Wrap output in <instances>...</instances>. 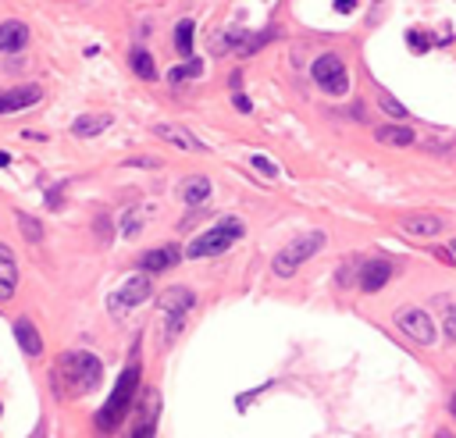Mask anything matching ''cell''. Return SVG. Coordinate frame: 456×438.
Segmentation results:
<instances>
[{
    "mask_svg": "<svg viewBox=\"0 0 456 438\" xmlns=\"http://www.w3.org/2000/svg\"><path fill=\"white\" fill-rule=\"evenodd\" d=\"M54 381H65L68 392H93L100 381H104V363L93 356V353H82V349H72L61 356V363L54 367Z\"/></svg>",
    "mask_w": 456,
    "mask_h": 438,
    "instance_id": "obj_1",
    "label": "cell"
},
{
    "mask_svg": "<svg viewBox=\"0 0 456 438\" xmlns=\"http://www.w3.org/2000/svg\"><path fill=\"white\" fill-rule=\"evenodd\" d=\"M139 378H143L139 363H129V367L118 374V381H114V392L107 395L104 410L97 413V427H100V431H111V427H114V424H121V417L132 410V403H136V392H139Z\"/></svg>",
    "mask_w": 456,
    "mask_h": 438,
    "instance_id": "obj_2",
    "label": "cell"
},
{
    "mask_svg": "<svg viewBox=\"0 0 456 438\" xmlns=\"http://www.w3.org/2000/svg\"><path fill=\"white\" fill-rule=\"evenodd\" d=\"M243 232H246V225L239 221V217H221L214 229L200 232V236L185 246V257H192V261L217 257V253H224V250H232V246L243 239Z\"/></svg>",
    "mask_w": 456,
    "mask_h": 438,
    "instance_id": "obj_3",
    "label": "cell"
},
{
    "mask_svg": "<svg viewBox=\"0 0 456 438\" xmlns=\"http://www.w3.org/2000/svg\"><path fill=\"white\" fill-rule=\"evenodd\" d=\"M325 250V232H307V236H300V239H293L286 250H278V257H275V275L278 278H289L300 264H307L314 253H321Z\"/></svg>",
    "mask_w": 456,
    "mask_h": 438,
    "instance_id": "obj_4",
    "label": "cell"
},
{
    "mask_svg": "<svg viewBox=\"0 0 456 438\" xmlns=\"http://www.w3.org/2000/svg\"><path fill=\"white\" fill-rule=\"evenodd\" d=\"M310 75L314 82L328 93V97H346L349 93V68L339 54H321L314 65H310Z\"/></svg>",
    "mask_w": 456,
    "mask_h": 438,
    "instance_id": "obj_5",
    "label": "cell"
},
{
    "mask_svg": "<svg viewBox=\"0 0 456 438\" xmlns=\"http://www.w3.org/2000/svg\"><path fill=\"white\" fill-rule=\"evenodd\" d=\"M192 307H196V296H192V289H185V285H175V289H168L164 292V300H161V310H164V339L171 342L178 332H182V324H185V317L192 314Z\"/></svg>",
    "mask_w": 456,
    "mask_h": 438,
    "instance_id": "obj_6",
    "label": "cell"
},
{
    "mask_svg": "<svg viewBox=\"0 0 456 438\" xmlns=\"http://www.w3.org/2000/svg\"><path fill=\"white\" fill-rule=\"evenodd\" d=\"M396 328H399L406 339H413L417 346H431V342L438 339L435 321H431L420 307H403V310L396 314Z\"/></svg>",
    "mask_w": 456,
    "mask_h": 438,
    "instance_id": "obj_7",
    "label": "cell"
},
{
    "mask_svg": "<svg viewBox=\"0 0 456 438\" xmlns=\"http://www.w3.org/2000/svg\"><path fill=\"white\" fill-rule=\"evenodd\" d=\"M43 100V89L40 86H15V89H0V114H15V111H26L33 104Z\"/></svg>",
    "mask_w": 456,
    "mask_h": 438,
    "instance_id": "obj_8",
    "label": "cell"
},
{
    "mask_svg": "<svg viewBox=\"0 0 456 438\" xmlns=\"http://www.w3.org/2000/svg\"><path fill=\"white\" fill-rule=\"evenodd\" d=\"M29 26L18 22V18H8L0 22V54H22L29 47Z\"/></svg>",
    "mask_w": 456,
    "mask_h": 438,
    "instance_id": "obj_9",
    "label": "cell"
},
{
    "mask_svg": "<svg viewBox=\"0 0 456 438\" xmlns=\"http://www.w3.org/2000/svg\"><path fill=\"white\" fill-rule=\"evenodd\" d=\"M178 261H182V250L171 243V246H157V250H146V253L139 257V268H143V275H161V271L175 268Z\"/></svg>",
    "mask_w": 456,
    "mask_h": 438,
    "instance_id": "obj_10",
    "label": "cell"
},
{
    "mask_svg": "<svg viewBox=\"0 0 456 438\" xmlns=\"http://www.w3.org/2000/svg\"><path fill=\"white\" fill-rule=\"evenodd\" d=\"M153 132L164 139V143H171V146H178V150H185V153H203L207 146L200 143V136H192L189 128H182V125H153Z\"/></svg>",
    "mask_w": 456,
    "mask_h": 438,
    "instance_id": "obj_11",
    "label": "cell"
},
{
    "mask_svg": "<svg viewBox=\"0 0 456 438\" xmlns=\"http://www.w3.org/2000/svg\"><path fill=\"white\" fill-rule=\"evenodd\" d=\"M143 300H150V278H146V275H136V278H129V282L121 285V292L111 300V307L125 310V307H139Z\"/></svg>",
    "mask_w": 456,
    "mask_h": 438,
    "instance_id": "obj_12",
    "label": "cell"
},
{
    "mask_svg": "<svg viewBox=\"0 0 456 438\" xmlns=\"http://www.w3.org/2000/svg\"><path fill=\"white\" fill-rule=\"evenodd\" d=\"M146 413H139L136 417V424L129 427V434L125 438H153V431H157V417H161V399H157V392H150L146 395V406H143Z\"/></svg>",
    "mask_w": 456,
    "mask_h": 438,
    "instance_id": "obj_13",
    "label": "cell"
},
{
    "mask_svg": "<svg viewBox=\"0 0 456 438\" xmlns=\"http://www.w3.org/2000/svg\"><path fill=\"white\" fill-rule=\"evenodd\" d=\"M18 289V261L11 253V246L0 243V300H11Z\"/></svg>",
    "mask_w": 456,
    "mask_h": 438,
    "instance_id": "obj_14",
    "label": "cell"
},
{
    "mask_svg": "<svg viewBox=\"0 0 456 438\" xmlns=\"http://www.w3.org/2000/svg\"><path fill=\"white\" fill-rule=\"evenodd\" d=\"M442 217H435V214H413V217H406L403 221V232L406 236H413V239H435L438 232H442Z\"/></svg>",
    "mask_w": 456,
    "mask_h": 438,
    "instance_id": "obj_15",
    "label": "cell"
},
{
    "mask_svg": "<svg viewBox=\"0 0 456 438\" xmlns=\"http://www.w3.org/2000/svg\"><path fill=\"white\" fill-rule=\"evenodd\" d=\"M389 278H392V264H389V261H367V264L360 268V289H364V292L385 289Z\"/></svg>",
    "mask_w": 456,
    "mask_h": 438,
    "instance_id": "obj_16",
    "label": "cell"
},
{
    "mask_svg": "<svg viewBox=\"0 0 456 438\" xmlns=\"http://www.w3.org/2000/svg\"><path fill=\"white\" fill-rule=\"evenodd\" d=\"M15 339H18V346H22L26 356H40L43 353V339H40V332H36V324L29 317H18L15 321Z\"/></svg>",
    "mask_w": 456,
    "mask_h": 438,
    "instance_id": "obj_17",
    "label": "cell"
},
{
    "mask_svg": "<svg viewBox=\"0 0 456 438\" xmlns=\"http://www.w3.org/2000/svg\"><path fill=\"white\" fill-rule=\"evenodd\" d=\"M182 199H185V207H203V203L210 199V178H203V175L185 178V185H182Z\"/></svg>",
    "mask_w": 456,
    "mask_h": 438,
    "instance_id": "obj_18",
    "label": "cell"
},
{
    "mask_svg": "<svg viewBox=\"0 0 456 438\" xmlns=\"http://www.w3.org/2000/svg\"><path fill=\"white\" fill-rule=\"evenodd\" d=\"M111 121H114L111 114H82V118H75L72 132H75L79 139H89V136H100V132H104Z\"/></svg>",
    "mask_w": 456,
    "mask_h": 438,
    "instance_id": "obj_19",
    "label": "cell"
},
{
    "mask_svg": "<svg viewBox=\"0 0 456 438\" xmlns=\"http://www.w3.org/2000/svg\"><path fill=\"white\" fill-rule=\"evenodd\" d=\"M374 139L378 143H389V146H410L413 143V128L410 125H378L374 128Z\"/></svg>",
    "mask_w": 456,
    "mask_h": 438,
    "instance_id": "obj_20",
    "label": "cell"
},
{
    "mask_svg": "<svg viewBox=\"0 0 456 438\" xmlns=\"http://www.w3.org/2000/svg\"><path fill=\"white\" fill-rule=\"evenodd\" d=\"M129 65H132V72H136L143 82H153V79H157V65H153V54H150V50H143V47H132V54H129Z\"/></svg>",
    "mask_w": 456,
    "mask_h": 438,
    "instance_id": "obj_21",
    "label": "cell"
},
{
    "mask_svg": "<svg viewBox=\"0 0 456 438\" xmlns=\"http://www.w3.org/2000/svg\"><path fill=\"white\" fill-rule=\"evenodd\" d=\"M192 33H196V22H192V18H182V22L175 26V50H178L185 61H192Z\"/></svg>",
    "mask_w": 456,
    "mask_h": 438,
    "instance_id": "obj_22",
    "label": "cell"
},
{
    "mask_svg": "<svg viewBox=\"0 0 456 438\" xmlns=\"http://www.w3.org/2000/svg\"><path fill=\"white\" fill-rule=\"evenodd\" d=\"M203 61L200 58H192V61H182V65H175L171 72H168V82H185V79H200L203 75Z\"/></svg>",
    "mask_w": 456,
    "mask_h": 438,
    "instance_id": "obj_23",
    "label": "cell"
},
{
    "mask_svg": "<svg viewBox=\"0 0 456 438\" xmlns=\"http://www.w3.org/2000/svg\"><path fill=\"white\" fill-rule=\"evenodd\" d=\"M18 229H22V236L29 239V243H43V225L36 221V217L33 214H26V210H18Z\"/></svg>",
    "mask_w": 456,
    "mask_h": 438,
    "instance_id": "obj_24",
    "label": "cell"
},
{
    "mask_svg": "<svg viewBox=\"0 0 456 438\" xmlns=\"http://www.w3.org/2000/svg\"><path fill=\"white\" fill-rule=\"evenodd\" d=\"M378 107H381L385 114H392V118H406V107H403L396 97H389V93H381V97H378Z\"/></svg>",
    "mask_w": 456,
    "mask_h": 438,
    "instance_id": "obj_25",
    "label": "cell"
},
{
    "mask_svg": "<svg viewBox=\"0 0 456 438\" xmlns=\"http://www.w3.org/2000/svg\"><path fill=\"white\" fill-rule=\"evenodd\" d=\"M250 164H254V171H261L264 178H278V168H275V164H271L268 157H261V153H254V157H250Z\"/></svg>",
    "mask_w": 456,
    "mask_h": 438,
    "instance_id": "obj_26",
    "label": "cell"
},
{
    "mask_svg": "<svg viewBox=\"0 0 456 438\" xmlns=\"http://www.w3.org/2000/svg\"><path fill=\"white\" fill-rule=\"evenodd\" d=\"M139 229H143V221L136 217V210H129V214H125V225H121V236L132 239V236H139Z\"/></svg>",
    "mask_w": 456,
    "mask_h": 438,
    "instance_id": "obj_27",
    "label": "cell"
},
{
    "mask_svg": "<svg viewBox=\"0 0 456 438\" xmlns=\"http://www.w3.org/2000/svg\"><path fill=\"white\" fill-rule=\"evenodd\" d=\"M232 104H236V111H243V114H250V111H254V104H250V97H246V93H239V89L232 93Z\"/></svg>",
    "mask_w": 456,
    "mask_h": 438,
    "instance_id": "obj_28",
    "label": "cell"
},
{
    "mask_svg": "<svg viewBox=\"0 0 456 438\" xmlns=\"http://www.w3.org/2000/svg\"><path fill=\"white\" fill-rule=\"evenodd\" d=\"M410 47H413V50H424L428 43H424V36H420V33H410Z\"/></svg>",
    "mask_w": 456,
    "mask_h": 438,
    "instance_id": "obj_29",
    "label": "cell"
},
{
    "mask_svg": "<svg viewBox=\"0 0 456 438\" xmlns=\"http://www.w3.org/2000/svg\"><path fill=\"white\" fill-rule=\"evenodd\" d=\"M445 332H449V335H452V339H456V310H452V314H449V324H445Z\"/></svg>",
    "mask_w": 456,
    "mask_h": 438,
    "instance_id": "obj_30",
    "label": "cell"
},
{
    "mask_svg": "<svg viewBox=\"0 0 456 438\" xmlns=\"http://www.w3.org/2000/svg\"><path fill=\"white\" fill-rule=\"evenodd\" d=\"M357 4H349V0H335V11H353Z\"/></svg>",
    "mask_w": 456,
    "mask_h": 438,
    "instance_id": "obj_31",
    "label": "cell"
},
{
    "mask_svg": "<svg viewBox=\"0 0 456 438\" xmlns=\"http://www.w3.org/2000/svg\"><path fill=\"white\" fill-rule=\"evenodd\" d=\"M449 413L456 417V392H452V399H449Z\"/></svg>",
    "mask_w": 456,
    "mask_h": 438,
    "instance_id": "obj_32",
    "label": "cell"
},
{
    "mask_svg": "<svg viewBox=\"0 0 456 438\" xmlns=\"http://www.w3.org/2000/svg\"><path fill=\"white\" fill-rule=\"evenodd\" d=\"M8 160H11V157H8V153H4V150H0V168H4V164H8Z\"/></svg>",
    "mask_w": 456,
    "mask_h": 438,
    "instance_id": "obj_33",
    "label": "cell"
},
{
    "mask_svg": "<svg viewBox=\"0 0 456 438\" xmlns=\"http://www.w3.org/2000/svg\"><path fill=\"white\" fill-rule=\"evenodd\" d=\"M435 438H452V434H449V431H438V434H435Z\"/></svg>",
    "mask_w": 456,
    "mask_h": 438,
    "instance_id": "obj_34",
    "label": "cell"
},
{
    "mask_svg": "<svg viewBox=\"0 0 456 438\" xmlns=\"http://www.w3.org/2000/svg\"><path fill=\"white\" fill-rule=\"evenodd\" d=\"M452 253H456V243H452Z\"/></svg>",
    "mask_w": 456,
    "mask_h": 438,
    "instance_id": "obj_35",
    "label": "cell"
}]
</instances>
